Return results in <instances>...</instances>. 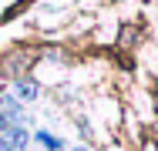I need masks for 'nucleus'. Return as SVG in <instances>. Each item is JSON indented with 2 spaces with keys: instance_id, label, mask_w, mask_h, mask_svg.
<instances>
[{
  "instance_id": "obj_1",
  "label": "nucleus",
  "mask_w": 158,
  "mask_h": 151,
  "mask_svg": "<svg viewBox=\"0 0 158 151\" xmlns=\"http://www.w3.org/2000/svg\"><path fill=\"white\" fill-rule=\"evenodd\" d=\"M37 141H44L47 148H61V141H57V138H51V134H37Z\"/></svg>"
},
{
  "instance_id": "obj_2",
  "label": "nucleus",
  "mask_w": 158,
  "mask_h": 151,
  "mask_svg": "<svg viewBox=\"0 0 158 151\" xmlns=\"http://www.w3.org/2000/svg\"><path fill=\"white\" fill-rule=\"evenodd\" d=\"M0 151H14V148H10V145H7V138H3V141H0Z\"/></svg>"
}]
</instances>
